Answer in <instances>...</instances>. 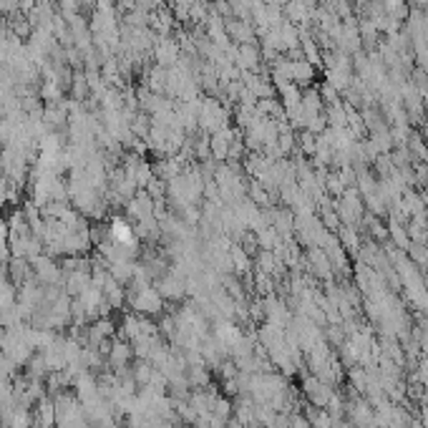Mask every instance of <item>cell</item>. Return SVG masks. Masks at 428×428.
Instances as JSON below:
<instances>
[{"label": "cell", "instance_id": "6da1fadb", "mask_svg": "<svg viewBox=\"0 0 428 428\" xmlns=\"http://www.w3.org/2000/svg\"><path fill=\"white\" fill-rule=\"evenodd\" d=\"M126 302L131 305V310H134L136 315H144V317H154L164 312V297H161L154 285L141 287V290H126Z\"/></svg>", "mask_w": 428, "mask_h": 428}, {"label": "cell", "instance_id": "7a4b0ae2", "mask_svg": "<svg viewBox=\"0 0 428 428\" xmlns=\"http://www.w3.org/2000/svg\"><path fill=\"white\" fill-rule=\"evenodd\" d=\"M31 265H33V280L41 282L43 287H49V285H63V272H61V263H56V257L38 255Z\"/></svg>", "mask_w": 428, "mask_h": 428}, {"label": "cell", "instance_id": "3957f363", "mask_svg": "<svg viewBox=\"0 0 428 428\" xmlns=\"http://www.w3.org/2000/svg\"><path fill=\"white\" fill-rule=\"evenodd\" d=\"M179 56H182V46H179L177 36H159L151 49V61L156 66H164V68H171L177 66Z\"/></svg>", "mask_w": 428, "mask_h": 428}, {"label": "cell", "instance_id": "277c9868", "mask_svg": "<svg viewBox=\"0 0 428 428\" xmlns=\"http://www.w3.org/2000/svg\"><path fill=\"white\" fill-rule=\"evenodd\" d=\"M154 287L159 290V295L164 300H174V302H177V300H182L184 295H187V277H184L179 270L171 268L169 272L156 280Z\"/></svg>", "mask_w": 428, "mask_h": 428}, {"label": "cell", "instance_id": "5b68a950", "mask_svg": "<svg viewBox=\"0 0 428 428\" xmlns=\"http://www.w3.org/2000/svg\"><path fill=\"white\" fill-rule=\"evenodd\" d=\"M131 358H134V345L123 337H113L111 342V350H108L106 360H108V368L116 373V370H123L131 365Z\"/></svg>", "mask_w": 428, "mask_h": 428}, {"label": "cell", "instance_id": "8992f818", "mask_svg": "<svg viewBox=\"0 0 428 428\" xmlns=\"http://www.w3.org/2000/svg\"><path fill=\"white\" fill-rule=\"evenodd\" d=\"M154 209H156L154 197H151V194H146L144 189H139V192L134 194V199L126 204L128 217H131L134 222L146 220V217H154Z\"/></svg>", "mask_w": 428, "mask_h": 428}, {"label": "cell", "instance_id": "52a82bcc", "mask_svg": "<svg viewBox=\"0 0 428 428\" xmlns=\"http://www.w3.org/2000/svg\"><path fill=\"white\" fill-rule=\"evenodd\" d=\"M227 36L237 46H247V43H257V31L252 21H240V18H230L227 21Z\"/></svg>", "mask_w": 428, "mask_h": 428}, {"label": "cell", "instance_id": "ba28073f", "mask_svg": "<svg viewBox=\"0 0 428 428\" xmlns=\"http://www.w3.org/2000/svg\"><path fill=\"white\" fill-rule=\"evenodd\" d=\"M263 51L257 43H247V46H237V58L235 66L240 71H257L260 68V58H263Z\"/></svg>", "mask_w": 428, "mask_h": 428}, {"label": "cell", "instance_id": "9c48e42d", "mask_svg": "<svg viewBox=\"0 0 428 428\" xmlns=\"http://www.w3.org/2000/svg\"><path fill=\"white\" fill-rule=\"evenodd\" d=\"M6 268H8V280L16 282L18 287L26 285L28 280H33V265L26 257H11V263H8Z\"/></svg>", "mask_w": 428, "mask_h": 428}, {"label": "cell", "instance_id": "30bf717a", "mask_svg": "<svg viewBox=\"0 0 428 428\" xmlns=\"http://www.w3.org/2000/svg\"><path fill=\"white\" fill-rule=\"evenodd\" d=\"M88 285H91V270H76L71 275H63V290L68 297H78Z\"/></svg>", "mask_w": 428, "mask_h": 428}, {"label": "cell", "instance_id": "8fae6325", "mask_svg": "<svg viewBox=\"0 0 428 428\" xmlns=\"http://www.w3.org/2000/svg\"><path fill=\"white\" fill-rule=\"evenodd\" d=\"M68 93H71L73 101H86V98H91V83H88V78H86V71H73Z\"/></svg>", "mask_w": 428, "mask_h": 428}, {"label": "cell", "instance_id": "7c38bea8", "mask_svg": "<svg viewBox=\"0 0 428 428\" xmlns=\"http://www.w3.org/2000/svg\"><path fill=\"white\" fill-rule=\"evenodd\" d=\"M18 302V285L8 277H0V310L13 307Z\"/></svg>", "mask_w": 428, "mask_h": 428}, {"label": "cell", "instance_id": "4fadbf2b", "mask_svg": "<svg viewBox=\"0 0 428 428\" xmlns=\"http://www.w3.org/2000/svg\"><path fill=\"white\" fill-rule=\"evenodd\" d=\"M151 126H154L151 116L139 108V111H136V116H134V121H131V134L139 136V139H146V136H149V131H151Z\"/></svg>", "mask_w": 428, "mask_h": 428}, {"label": "cell", "instance_id": "5bb4252c", "mask_svg": "<svg viewBox=\"0 0 428 428\" xmlns=\"http://www.w3.org/2000/svg\"><path fill=\"white\" fill-rule=\"evenodd\" d=\"M23 312L18 305L13 307H6V310H0V325H3V330H11V327H21L23 325Z\"/></svg>", "mask_w": 428, "mask_h": 428}, {"label": "cell", "instance_id": "9a60e30c", "mask_svg": "<svg viewBox=\"0 0 428 428\" xmlns=\"http://www.w3.org/2000/svg\"><path fill=\"white\" fill-rule=\"evenodd\" d=\"M285 16H287L290 21H302V16H305L302 0H290V3H285Z\"/></svg>", "mask_w": 428, "mask_h": 428}, {"label": "cell", "instance_id": "2e32d148", "mask_svg": "<svg viewBox=\"0 0 428 428\" xmlns=\"http://www.w3.org/2000/svg\"><path fill=\"white\" fill-rule=\"evenodd\" d=\"M8 197H11V182H8L3 166H0V207H3V204H8Z\"/></svg>", "mask_w": 428, "mask_h": 428}, {"label": "cell", "instance_id": "e0dca14e", "mask_svg": "<svg viewBox=\"0 0 428 428\" xmlns=\"http://www.w3.org/2000/svg\"><path fill=\"white\" fill-rule=\"evenodd\" d=\"M3 268H6V265H0V277H3Z\"/></svg>", "mask_w": 428, "mask_h": 428}, {"label": "cell", "instance_id": "ac0fdd59", "mask_svg": "<svg viewBox=\"0 0 428 428\" xmlns=\"http://www.w3.org/2000/svg\"><path fill=\"white\" fill-rule=\"evenodd\" d=\"M0 335H3V325H0Z\"/></svg>", "mask_w": 428, "mask_h": 428}]
</instances>
